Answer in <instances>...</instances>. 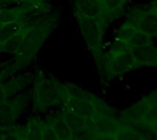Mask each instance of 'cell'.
<instances>
[{
  "instance_id": "6da1fadb",
  "label": "cell",
  "mask_w": 157,
  "mask_h": 140,
  "mask_svg": "<svg viewBox=\"0 0 157 140\" xmlns=\"http://www.w3.org/2000/svg\"><path fill=\"white\" fill-rule=\"evenodd\" d=\"M66 97L67 92L63 83L43 72L36 73L30 92L33 109L36 112H45L52 107L62 106Z\"/></svg>"
},
{
  "instance_id": "7a4b0ae2",
  "label": "cell",
  "mask_w": 157,
  "mask_h": 140,
  "mask_svg": "<svg viewBox=\"0 0 157 140\" xmlns=\"http://www.w3.org/2000/svg\"><path fill=\"white\" fill-rule=\"evenodd\" d=\"M55 26L54 21L38 28H31L24 37V39L14 54V62L8 65L9 70L14 74L16 72L30 63L38 55L39 50L52 33Z\"/></svg>"
},
{
  "instance_id": "3957f363",
  "label": "cell",
  "mask_w": 157,
  "mask_h": 140,
  "mask_svg": "<svg viewBox=\"0 0 157 140\" xmlns=\"http://www.w3.org/2000/svg\"><path fill=\"white\" fill-rule=\"evenodd\" d=\"M98 66L110 77H116L138 69L132 50L118 41H115L109 51L102 55Z\"/></svg>"
},
{
  "instance_id": "277c9868",
  "label": "cell",
  "mask_w": 157,
  "mask_h": 140,
  "mask_svg": "<svg viewBox=\"0 0 157 140\" xmlns=\"http://www.w3.org/2000/svg\"><path fill=\"white\" fill-rule=\"evenodd\" d=\"M86 46L98 63L103 55V41L108 24L101 19L75 15Z\"/></svg>"
},
{
  "instance_id": "5b68a950",
  "label": "cell",
  "mask_w": 157,
  "mask_h": 140,
  "mask_svg": "<svg viewBox=\"0 0 157 140\" xmlns=\"http://www.w3.org/2000/svg\"><path fill=\"white\" fill-rule=\"evenodd\" d=\"M29 98L30 92L18 94L0 103V132L16 126L17 121L23 115Z\"/></svg>"
},
{
  "instance_id": "8992f818",
  "label": "cell",
  "mask_w": 157,
  "mask_h": 140,
  "mask_svg": "<svg viewBox=\"0 0 157 140\" xmlns=\"http://www.w3.org/2000/svg\"><path fill=\"white\" fill-rule=\"evenodd\" d=\"M62 106L74 111L89 122L101 114V105L98 100L85 90H82V92L75 96L67 95L66 100Z\"/></svg>"
},
{
  "instance_id": "52a82bcc",
  "label": "cell",
  "mask_w": 157,
  "mask_h": 140,
  "mask_svg": "<svg viewBox=\"0 0 157 140\" xmlns=\"http://www.w3.org/2000/svg\"><path fill=\"white\" fill-rule=\"evenodd\" d=\"M116 41L129 49L141 48L153 43V38L139 29L131 20L127 19L117 30Z\"/></svg>"
},
{
  "instance_id": "ba28073f",
  "label": "cell",
  "mask_w": 157,
  "mask_h": 140,
  "mask_svg": "<svg viewBox=\"0 0 157 140\" xmlns=\"http://www.w3.org/2000/svg\"><path fill=\"white\" fill-rule=\"evenodd\" d=\"M128 19L152 38L157 37V10L149 5L133 9Z\"/></svg>"
},
{
  "instance_id": "9c48e42d",
  "label": "cell",
  "mask_w": 157,
  "mask_h": 140,
  "mask_svg": "<svg viewBox=\"0 0 157 140\" xmlns=\"http://www.w3.org/2000/svg\"><path fill=\"white\" fill-rule=\"evenodd\" d=\"M31 81L32 76L30 73H23L7 80V82H4L0 84V103L17 95Z\"/></svg>"
},
{
  "instance_id": "30bf717a",
  "label": "cell",
  "mask_w": 157,
  "mask_h": 140,
  "mask_svg": "<svg viewBox=\"0 0 157 140\" xmlns=\"http://www.w3.org/2000/svg\"><path fill=\"white\" fill-rule=\"evenodd\" d=\"M58 113L70 127L72 132L75 135V137H84L91 130L89 121L74 111L62 106Z\"/></svg>"
},
{
  "instance_id": "8fae6325",
  "label": "cell",
  "mask_w": 157,
  "mask_h": 140,
  "mask_svg": "<svg viewBox=\"0 0 157 140\" xmlns=\"http://www.w3.org/2000/svg\"><path fill=\"white\" fill-rule=\"evenodd\" d=\"M75 13L79 16L101 19L109 25L104 17L101 0H75Z\"/></svg>"
},
{
  "instance_id": "7c38bea8",
  "label": "cell",
  "mask_w": 157,
  "mask_h": 140,
  "mask_svg": "<svg viewBox=\"0 0 157 140\" xmlns=\"http://www.w3.org/2000/svg\"><path fill=\"white\" fill-rule=\"evenodd\" d=\"M137 68L153 67L157 68V46L152 44L132 49Z\"/></svg>"
},
{
  "instance_id": "4fadbf2b",
  "label": "cell",
  "mask_w": 157,
  "mask_h": 140,
  "mask_svg": "<svg viewBox=\"0 0 157 140\" xmlns=\"http://www.w3.org/2000/svg\"><path fill=\"white\" fill-rule=\"evenodd\" d=\"M45 120L51 126L53 132L56 134V136L60 140L75 139V135L72 132V130L62 118V116L59 115V113L48 116Z\"/></svg>"
},
{
  "instance_id": "5bb4252c",
  "label": "cell",
  "mask_w": 157,
  "mask_h": 140,
  "mask_svg": "<svg viewBox=\"0 0 157 140\" xmlns=\"http://www.w3.org/2000/svg\"><path fill=\"white\" fill-rule=\"evenodd\" d=\"M35 5H24L19 7L12 8H0V23L7 24L14 21L24 19L27 15L33 10Z\"/></svg>"
},
{
  "instance_id": "9a60e30c",
  "label": "cell",
  "mask_w": 157,
  "mask_h": 140,
  "mask_svg": "<svg viewBox=\"0 0 157 140\" xmlns=\"http://www.w3.org/2000/svg\"><path fill=\"white\" fill-rule=\"evenodd\" d=\"M104 17L108 23L115 20L123 11L128 0H101Z\"/></svg>"
},
{
  "instance_id": "2e32d148",
  "label": "cell",
  "mask_w": 157,
  "mask_h": 140,
  "mask_svg": "<svg viewBox=\"0 0 157 140\" xmlns=\"http://www.w3.org/2000/svg\"><path fill=\"white\" fill-rule=\"evenodd\" d=\"M44 120L40 118H31L24 126L25 140H42Z\"/></svg>"
},
{
  "instance_id": "e0dca14e",
  "label": "cell",
  "mask_w": 157,
  "mask_h": 140,
  "mask_svg": "<svg viewBox=\"0 0 157 140\" xmlns=\"http://www.w3.org/2000/svg\"><path fill=\"white\" fill-rule=\"evenodd\" d=\"M31 28L28 25H23L22 28L11 39H9L7 41L0 45V52H5V53H9V54H15L18 48L20 47L24 37L26 36L27 32Z\"/></svg>"
},
{
  "instance_id": "ac0fdd59",
  "label": "cell",
  "mask_w": 157,
  "mask_h": 140,
  "mask_svg": "<svg viewBox=\"0 0 157 140\" xmlns=\"http://www.w3.org/2000/svg\"><path fill=\"white\" fill-rule=\"evenodd\" d=\"M23 25H24L23 19L4 24L3 27L0 28V45L7 41L13 36H15L22 28Z\"/></svg>"
},
{
  "instance_id": "d6986e66",
  "label": "cell",
  "mask_w": 157,
  "mask_h": 140,
  "mask_svg": "<svg viewBox=\"0 0 157 140\" xmlns=\"http://www.w3.org/2000/svg\"><path fill=\"white\" fill-rule=\"evenodd\" d=\"M0 140H25L23 126L16 125L10 129L0 132Z\"/></svg>"
},
{
  "instance_id": "ffe728a7",
  "label": "cell",
  "mask_w": 157,
  "mask_h": 140,
  "mask_svg": "<svg viewBox=\"0 0 157 140\" xmlns=\"http://www.w3.org/2000/svg\"><path fill=\"white\" fill-rule=\"evenodd\" d=\"M42 140H60L46 120H44V125H43Z\"/></svg>"
},
{
  "instance_id": "44dd1931",
  "label": "cell",
  "mask_w": 157,
  "mask_h": 140,
  "mask_svg": "<svg viewBox=\"0 0 157 140\" xmlns=\"http://www.w3.org/2000/svg\"><path fill=\"white\" fill-rule=\"evenodd\" d=\"M13 75V73L11 72V71L9 70L8 66L6 68H4V70H2L0 72V84H2L9 76Z\"/></svg>"
},
{
  "instance_id": "7402d4cb",
  "label": "cell",
  "mask_w": 157,
  "mask_h": 140,
  "mask_svg": "<svg viewBox=\"0 0 157 140\" xmlns=\"http://www.w3.org/2000/svg\"><path fill=\"white\" fill-rule=\"evenodd\" d=\"M1 4L5 5H11V4H20L24 3V0H0Z\"/></svg>"
},
{
  "instance_id": "603a6c76",
  "label": "cell",
  "mask_w": 157,
  "mask_h": 140,
  "mask_svg": "<svg viewBox=\"0 0 157 140\" xmlns=\"http://www.w3.org/2000/svg\"><path fill=\"white\" fill-rule=\"evenodd\" d=\"M3 25H4V24H2V23H0V28H1L2 27H3Z\"/></svg>"
},
{
  "instance_id": "cb8c5ba5",
  "label": "cell",
  "mask_w": 157,
  "mask_h": 140,
  "mask_svg": "<svg viewBox=\"0 0 157 140\" xmlns=\"http://www.w3.org/2000/svg\"><path fill=\"white\" fill-rule=\"evenodd\" d=\"M38 1H39V2H40V1H42V0H38Z\"/></svg>"
},
{
  "instance_id": "d4e9b609",
  "label": "cell",
  "mask_w": 157,
  "mask_h": 140,
  "mask_svg": "<svg viewBox=\"0 0 157 140\" xmlns=\"http://www.w3.org/2000/svg\"><path fill=\"white\" fill-rule=\"evenodd\" d=\"M128 1H129V0H128Z\"/></svg>"
}]
</instances>
